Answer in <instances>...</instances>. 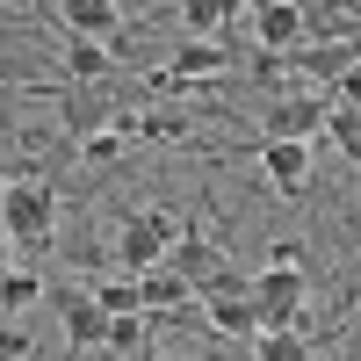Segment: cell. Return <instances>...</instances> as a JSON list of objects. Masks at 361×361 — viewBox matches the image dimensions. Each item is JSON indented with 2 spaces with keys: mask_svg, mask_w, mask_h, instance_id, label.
<instances>
[{
  "mask_svg": "<svg viewBox=\"0 0 361 361\" xmlns=\"http://www.w3.org/2000/svg\"><path fill=\"white\" fill-rule=\"evenodd\" d=\"M304 296H311L304 267H260L246 282V304L260 318V333H304Z\"/></svg>",
  "mask_w": 361,
  "mask_h": 361,
  "instance_id": "6da1fadb",
  "label": "cell"
},
{
  "mask_svg": "<svg viewBox=\"0 0 361 361\" xmlns=\"http://www.w3.org/2000/svg\"><path fill=\"white\" fill-rule=\"evenodd\" d=\"M0 231H8V246H51V231H58L51 180H8L0 188Z\"/></svg>",
  "mask_w": 361,
  "mask_h": 361,
  "instance_id": "7a4b0ae2",
  "label": "cell"
},
{
  "mask_svg": "<svg viewBox=\"0 0 361 361\" xmlns=\"http://www.w3.org/2000/svg\"><path fill=\"white\" fill-rule=\"evenodd\" d=\"M180 224H188V217H173V209H130V217L116 224V267H123V275L159 267L166 246L180 238Z\"/></svg>",
  "mask_w": 361,
  "mask_h": 361,
  "instance_id": "3957f363",
  "label": "cell"
},
{
  "mask_svg": "<svg viewBox=\"0 0 361 361\" xmlns=\"http://www.w3.org/2000/svg\"><path fill=\"white\" fill-rule=\"evenodd\" d=\"M44 304L58 311V325H66V347H73V354H94V347H102L109 318L94 311V296H87V289H73V282H44Z\"/></svg>",
  "mask_w": 361,
  "mask_h": 361,
  "instance_id": "277c9868",
  "label": "cell"
},
{
  "mask_svg": "<svg viewBox=\"0 0 361 361\" xmlns=\"http://www.w3.org/2000/svg\"><path fill=\"white\" fill-rule=\"evenodd\" d=\"M246 29H253L260 51L289 58L296 44H304V8H296V0H246Z\"/></svg>",
  "mask_w": 361,
  "mask_h": 361,
  "instance_id": "5b68a950",
  "label": "cell"
},
{
  "mask_svg": "<svg viewBox=\"0 0 361 361\" xmlns=\"http://www.w3.org/2000/svg\"><path fill=\"white\" fill-rule=\"evenodd\" d=\"M325 109H333V102H318V94H275L267 116H260V130L267 137H289V145H311L325 130Z\"/></svg>",
  "mask_w": 361,
  "mask_h": 361,
  "instance_id": "8992f818",
  "label": "cell"
},
{
  "mask_svg": "<svg viewBox=\"0 0 361 361\" xmlns=\"http://www.w3.org/2000/svg\"><path fill=\"white\" fill-rule=\"evenodd\" d=\"M51 15L66 22V37H87V44H109L123 37V8L116 0H51Z\"/></svg>",
  "mask_w": 361,
  "mask_h": 361,
  "instance_id": "52a82bcc",
  "label": "cell"
},
{
  "mask_svg": "<svg viewBox=\"0 0 361 361\" xmlns=\"http://www.w3.org/2000/svg\"><path fill=\"white\" fill-rule=\"evenodd\" d=\"M260 173L275 195H304L311 188V145H289V137H260Z\"/></svg>",
  "mask_w": 361,
  "mask_h": 361,
  "instance_id": "ba28073f",
  "label": "cell"
},
{
  "mask_svg": "<svg viewBox=\"0 0 361 361\" xmlns=\"http://www.w3.org/2000/svg\"><path fill=\"white\" fill-rule=\"evenodd\" d=\"M109 116H116L109 80H102V87H66V94H58V123H66L73 137H94V130H109Z\"/></svg>",
  "mask_w": 361,
  "mask_h": 361,
  "instance_id": "9c48e42d",
  "label": "cell"
},
{
  "mask_svg": "<svg viewBox=\"0 0 361 361\" xmlns=\"http://www.w3.org/2000/svg\"><path fill=\"white\" fill-rule=\"evenodd\" d=\"M166 73H180L188 87H209L217 73H231V51H224V37H188V44L166 58Z\"/></svg>",
  "mask_w": 361,
  "mask_h": 361,
  "instance_id": "30bf717a",
  "label": "cell"
},
{
  "mask_svg": "<svg viewBox=\"0 0 361 361\" xmlns=\"http://www.w3.org/2000/svg\"><path fill=\"white\" fill-rule=\"evenodd\" d=\"M137 282V311H180V304H195V289L173 275V267L159 260V267H145V275H130Z\"/></svg>",
  "mask_w": 361,
  "mask_h": 361,
  "instance_id": "8fae6325",
  "label": "cell"
},
{
  "mask_svg": "<svg viewBox=\"0 0 361 361\" xmlns=\"http://www.w3.org/2000/svg\"><path fill=\"white\" fill-rule=\"evenodd\" d=\"M202 318H209V333H217V340H253L260 333V318H253V304H246V289H238V296H209V304H202Z\"/></svg>",
  "mask_w": 361,
  "mask_h": 361,
  "instance_id": "7c38bea8",
  "label": "cell"
},
{
  "mask_svg": "<svg viewBox=\"0 0 361 361\" xmlns=\"http://www.w3.org/2000/svg\"><path fill=\"white\" fill-rule=\"evenodd\" d=\"M109 44H87V37H66V80L73 87H102L109 80Z\"/></svg>",
  "mask_w": 361,
  "mask_h": 361,
  "instance_id": "4fadbf2b",
  "label": "cell"
},
{
  "mask_svg": "<svg viewBox=\"0 0 361 361\" xmlns=\"http://www.w3.org/2000/svg\"><path fill=\"white\" fill-rule=\"evenodd\" d=\"M354 66V51L347 44H296L289 51V73H318V80H347Z\"/></svg>",
  "mask_w": 361,
  "mask_h": 361,
  "instance_id": "5bb4252c",
  "label": "cell"
},
{
  "mask_svg": "<svg viewBox=\"0 0 361 361\" xmlns=\"http://www.w3.org/2000/svg\"><path fill=\"white\" fill-rule=\"evenodd\" d=\"M238 15H246V0H180V29H188V37H217Z\"/></svg>",
  "mask_w": 361,
  "mask_h": 361,
  "instance_id": "9a60e30c",
  "label": "cell"
},
{
  "mask_svg": "<svg viewBox=\"0 0 361 361\" xmlns=\"http://www.w3.org/2000/svg\"><path fill=\"white\" fill-rule=\"evenodd\" d=\"M29 304H44V275H29V267H8L0 275V318H15Z\"/></svg>",
  "mask_w": 361,
  "mask_h": 361,
  "instance_id": "2e32d148",
  "label": "cell"
},
{
  "mask_svg": "<svg viewBox=\"0 0 361 361\" xmlns=\"http://www.w3.org/2000/svg\"><path fill=\"white\" fill-rule=\"evenodd\" d=\"M87 296H94L102 318H130V311H137V282H130V275H102Z\"/></svg>",
  "mask_w": 361,
  "mask_h": 361,
  "instance_id": "e0dca14e",
  "label": "cell"
},
{
  "mask_svg": "<svg viewBox=\"0 0 361 361\" xmlns=\"http://www.w3.org/2000/svg\"><path fill=\"white\" fill-rule=\"evenodd\" d=\"M325 137L340 145V159H361V116H354V102H333V109H325Z\"/></svg>",
  "mask_w": 361,
  "mask_h": 361,
  "instance_id": "ac0fdd59",
  "label": "cell"
},
{
  "mask_svg": "<svg viewBox=\"0 0 361 361\" xmlns=\"http://www.w3.org/2000/svg\"><path fill=\"white\" fill-rule=\"evenodd\" d=\"M102 347H109V361H130V354H145V311H130V318H109Z\"/></svg>",
  "mask_w": 361,
  "mask_h": 361,
  "instance_id": "d6986e66",
  "label": "cell"
},
{
  "mask_svg": "<svg viewBox=\"0 0 361 361\" xmlns=\"http://www.w3.org/2000/svg\"><path fill=\"white\" fill-rule=\"evenodd\" d=\"M253 361H311L304 333H253Z\"/></svg>",
  "mask_w": 361,
  "mask_h": 361,
  "instance_id": "ffe728a7",
  "label": "cell"
},
{
  "mask_svg": "<svg viewBox=\"0 0 361 361\" xmlns=\"http://www.w3.org/2000/svg\"><path fill=\"white\" fill-rule=\"evenodd\" d=\"M80 145V159L87 166H116V159H123V137H116V130H94V137H73Z\"/></svg>",
  "mask_w": 361,
  "mask_h": 361,
  "instance_id": "44dd1931",
  "label": "cell"
},
{
  "mask_svg": "<svg viewBox=\"0 0 361 361\" xmlns=\"http://www.w3.org/2000/svg\"><path fill=\"white\" fill-rule=\"evenodd\" d=\"M145 87H152L159 102H180V94H195V87L180 80V73H166V66H152V73H145Z\"/></svg>",
  "mask_w": 361,
  "mask_h": 361,
  "instance_id": "7402d4cb",
  "label": "cell"
},
{
  "mask_svg": "<svg viewBox=\"0 0 361 361\" xmlns=\"http://www.w3.org/2000/svg\"><path fill=\"white\" fill-rule=\"evenodd\" d=\"M282 73H289V58H275V51L253 58V80H260V87H282Z\"/></svg>",
  "mask_w": 361,
  "mask_h": 361,
  "instance_id": "603a6c76",
  "label": "cell"
},
{
  "mask_svg": "<svg viewBox=\"0 0 361 361\" xmlns=\"http://www.w3.org/2000/svg\"><path fill=\"white\" fill-rule=\"evenodd\" d=\"M29 354V333H22V325H8V318H0V361H22Z\"/></svg>",
  "mask_w": 361,
  "mask_h": 361,
  "instance_id": "cb8c5ba5",
  "label": "cell"
},
{
  "mask_svg": "<svg viewBox=\"0 0 361 361\" xmlns=\"http://www.w3.org/2000/svg\"><path fill=\"white\" fill-rule=\"evenodd\" d=\"M267 267H304V246H296V238H275V246H267Z\"/></svg>",
  "mask_w": 361,
  "mask_h": 361,
  "instance_id": "d4e9b609",
  "label": "cell"
},
{
  "mask_svg": "<svg viewBox=\"0 0 361 361\" xmlns=\"http://www.w3.org/2000/svg\"><path fill=\"white\" fill-rule=\"evenodd\" d=\"M0 275H8V231H0Z\"/></svg>",
  "mask_w": 361,
  "mask_h": 361,
  "instance_id": "484cf974",
  "label": "cell"
},
{
  "mask_svg": "<svg viewBox=\"0 0 361 361\" xmlns=\"http://www.w3.org/2000/svg\"><path fill=\"white\" fill-rule=\"evenodd\" d=\"M318 8H347V0H318Z\"/></svg>",
  "mask_w": 361,
  "mask_h": 361,
  "instance_id": "4316f807",
  "label": "cell"
},
{
  "mask_svg": "<svg viewBox=\"0 0 361 361\" xmlns=\"http://www.w3.org/2000/svg\"><path fill=\"white\" fill-rule=\"evenodd\" d=\"M0 188H8V173H0Z\"/></svg>",
  "mask_w": 361,
  "mask_h": 361,
  "instance_id": "83f0119b",
  "label": "cell"
}]
</instances>
